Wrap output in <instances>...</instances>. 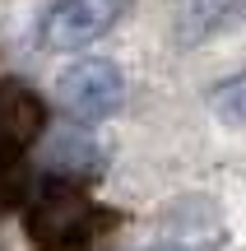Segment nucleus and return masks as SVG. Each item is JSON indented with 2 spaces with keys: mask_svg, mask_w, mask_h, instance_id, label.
I'll return each mask as SVG.
<instances>
[{
  "mask_svg": "<svg viewBox=\"0 0 246 251\" xmlns=\"http://www.w3.org/2000/svg\"><path fill=\"white\" fill-rule=\"evenodd\" d=\"M23 200H28V172L19 168V158H0V214Z\"/></svg>",
  "mask_w": 246,
  "mask_h": 251,
  "instance_id": "obj_9",
  "label": "nucleus"
},
{
  "mask_svg": "<svg viewBox=\"0 0 246 251\" xmlns=\"http://www.w3.org/2000/svg\"><path fill=\"white\" fill-rule=\"evenodd\" d=\"M46 172L51 177H70V181H84V177H93V172L102 168V144L93 140L89 130H56V135H46Z\"/></svg>",
  "mask_w": 246,
  "mask_h": 251,
  "instance_id": "obj_6",
  "label": "nucleus"
},
{
  "mask_svg": "<svg viewBox=\"0 0 246 251\" xmlns=\"http://www.w3.org/2000/svg\"><path fill=\"white\" fill-rule=\"evenodd\" d=\"M126 98V79L112 61L102 56H84V61L65 65L56 79V107L74 121H102L121 107Z\"/></svg>",
  "mask_w": 246,
  "mask_h": 251,
  "instance_id": "obj_2",
  "label": "nucleus"
},
{
  "mask_svg": "<svg viewBox=\"0 0 246 251\" xmlns=\"http://www.w3.org/2000/svg\"><path fill=\"white\" fill-rule=\"evenodd\" d=\"M209 107L223 126H246V75L237 79H223L219 89L209 93Z\"/></svg>",
  "mask_w": 246,
  "mask_h": 251,
  "instance_id": "obj_8",
  "label": "nucleus"
},
{
  "mask_svg": "<svg viewBox=\"0 0 246 251\" xmlns=\"http://www.w3.org/2000/svg\"><path fill=\"white\" fill-rule=\"evenodd\" d=\"M46 130V102L28 84L0 79V158H19Z\"/></svg>",
  "mask_w": 246,
  "mask_h": 251,
  "instance_id": "obj_4",
  "label": "nucleus"
},
{
  "mask_svg": "<svg viewBox=\"0 0 246 251\" xmlns=\"http://www.w3.org/2000/svg\"><path fill=\"white\" fill-rule=\"evenodd\" d=\"M112 214L89 205L79 181L70 177H51L28 205V237L37 247H56V242H93L98 228H107Z\"/></svg>",
  "mask_w": 246,
  "mask_h": 251,
  "instance_id": "obj_1",
  "label": "nucleus"
},
{
  "mask_svg": "<svg viewBox=\"0 0 246 251\" xmlns=\"http://www.w3.org/2000/svg\"><path fill=\"white\" fill-rule=\"evenodd\" d=\"M158 251H177V247H158Z\"/></svg>",
  "mask_w": 246,
  "mask_h": 251,
  "instance_id": "obj_10",
  "label": "nucleus"
},
{
  "mask_svg": "<svg viewBox=\"0 0 246 251\" xmlns=\"http://www.w3.org/2000/svg\"><path fill=\"white\" fill-rule=\"evenodd\" d=\"M130 0H56L42 14V47L46 51H84L89 42L107 37L126 19Z\"/></svg>",
  "mask_w": 246,
  "mask_h": 251,
  "instance_id": "obj_3",
  "label": "nucleus"
},
{
  "mask_svg": "<svg viewBox=\"0 0 246 251\" xmlns=\"http://www.w3.org/2000/svg\"><path fill=\"white\" fill-rule=\"evenodd\" d=\"M163 228L177 247H195V251H209V247H223L228 228H223V214L209 196H186L177 200L172 209L163 214Z\"/></svg>",
  "mask_w": 246,
  "mask_h": 251,
  "instance_id": "obj_5",
  "label": "nucleus"
},
{
  "mask_svg": "<svg viewBox=\"0 0 246 251\" xmlns=\"http://www.w3.org/2000/svg\"><path fill=\"white\" fill-rule=\"evenodd\" d=\"M237 19H242V0H186L181 19H177V37H181L186 47H195V42L219 37L223 28H232Z\"/></svg>",
  "mask_w": 246,
  "mask_h": 251,
  "instance_id": "obj_7",
  "label": "nucleus"
}]
</instances>
